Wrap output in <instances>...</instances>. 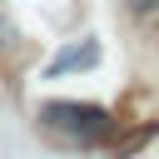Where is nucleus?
Segmentation results:
<instances>
[{
	"instance_id": "obj_2",
	"label": "nucleus",
	"mask_w": 159,
	"mask_h": 159,
	"mask_svg": "<svg viewBox=\"0 0 159 159\" xmlns=\"http://www.w3.org/2000/svg\"><path fill=\"white\" fill-rule=\"evenodd\" d=\"M94 65H99V45H94V40H80V45H65V50L45 65V75L60 80V75H70V70H94Z\"/></svg>"
},
{
	"instance_id": "obj_3",
	"label": "nucleus",
	"mask_w": 159,
	"mask_h": 159,
	"mask_svg": "<svg viewBox=\"0 0 159 159\" xmlns=\"http://www.w3.org/2000/svg\"><path fill=\"white\" fill-rule=\"evenodd\" d=\"M154 5H159V0H129V10H139V15H144V10H154Z\"/></svg>"
},
{
	"instance_id": "obj_1",
	"label": "nucleus",
	"mask_w": 159,
	"mask_h": 159,
	"mask_svg": "<svg viewBox=\"0 0 159 159\" xmlns=\"http://www.w3.org/2000/svg\"><path fill=\"white\" fill-rule=\"evenodd\" d=\"M40 124L55 139H65L70 149H99L119 129L104 104H84V99H50V104H40Z\"/></svg>"
}]
</instances>
